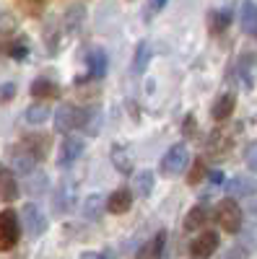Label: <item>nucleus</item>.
I'll return each mask as SVG.
<instances>
[{
  "mask_svg": "<svg viewBox=\"0 0 257 259\" xmlns=\"http://www.w3.org/2000/svg\"><path fill=\"white\" fill-rule=\"evenodd\" d=\"M166 6V0H151V3H148V8H145V18H151L156 11H161Z\"/></svg>",
  "mask_w": 257,
  "mask_h": 259,
  "instance_id": "obj_35",
  "label": "nucleus"
},
{
  "mask_svg": "<svg viewBox=\"0 0 257 259\" xmlns=\"http://www.w3.org/2000/svg\"><path fill=\"white\" fill-rule=\"evenodd\" d=\"M130 207H133V192L125 187L106 197V212H112V215H125Z\"/></svg>",
  "mask_w": 257,
  "mask_h": 259,
  "instance_id": "obj_13",
  "label": "nucleus"
},
{
  "mask_svg": "<svg viewBox=\"0 0 257 259\" xmlns=\"http://www.w3.org/2000/svg\"><path fill=\"white\" fill-rule=\"evenodd\" d=\"M148 62H151V45H148V41H140L138 50H135L133 70H135V73H143V70L148 68Z\"/></svg>",
  "mask_w": 257,
  "mask_h": 259,
  "instance_id": "obj_26",
  "label": "nucleus"
},
{
  "mask_svg": "<svg viewBox=\"0 0 257 259\" xmlns=\"http://www.w3.org/2000/svg\"><path fill=\"white\" fill-rule=\"evenodd\" d=\"M104 210H106V200L101 197V194H91V197L83 202V215L89 221H99Z\"/></svg>",
  "mask_w": 257,
  "mask_h": 259,
  "instance_id": "obj_22",
  "label": "nucleus"
},
{
  "mask_svg": "<svg viewBox=\"0 0 257 259\" xmlns=\"http://www.w3.org/2000/svg\"><path fill=\"white\" fill-rule=\"evenodd\" d=\"M76 197H78V187H76L70 179H65V182L57 184V189H55V202H52V205H55L57 212H68V210H73Z\"/></svg>",
  "mask_w": 257,
  "mask_h": 259,
  "instance_id": "obj_8",
  "label": "nucleus"
},
{
  "mask_svg": "<svg viewBox=\"0 0 257 259\" xmlns=\"http://www.w3.org/2000/svg\"><path fill=\"white\" fill-rule=\"evenodd\" d=\"M16 94V85L13 83H8V85H3L0 89V101H11V96Z\"/></svg>",
  "mask_w": 257,
  "mask_h": 259,
  "instance_id": "obj_36",
  "label": "nucleus"
},
{
  "mask_svg": "<svg viewBox=\"0 0 257 259\" xmlns=\"http://www.w3.org/2000/svg\"><path fill=\"white\" fill-rule=\"evenodd\" d=\"M29 189H31V192H42V189H47V177H45V174H36V177L31 179Z\"/></svg>",
  "mask_w": 257,
  "mask_h": 259,
  "instance_id": "obj_33",
  "label": "nucleus"
},
{
  "mask_svg": "<svg viewBox=\"0 0 257 259\" xmlns=\"http://www.w3.org/2000/svg\"><path fill=\"white\" fill-rule=\"evenodd\" d=\"M239 26L244 34H257V6L252 0H244L239 11Z\"/></svg>",
  "mask_w": 257,
  "mask_h": 259,
  "instance_id": "obj_19",
  "label": "nucleus"
},
{
  "mask_svg": "<svg viewBox=\"0 0 257 259\" xmlns=\"http://www.w3.org/2000/svg\"><path fill=\"white\" fill-rule=\"evenodd\" d=\"M210 221V207L205 202H198L187 215H185V231H200Z\"/></svg>",
  "mask_w": 257,
  "mask_h": 259,
  "instance_id": "obj_16",
  "label": "nucleus"
},
{
  "mask_svg": "<svg viewBox=\"0 0 257 259\" xmlns=\"http://www.w3.org/2000/svg\"><path fill=\"white\" fill-rule=\"evenodd\" d=\"M182 135L187 138V140H192L198 135V124H195V114H187L185 117V124H182Z\"/></svg>",
  "mask_w": 257,
  "mask_h": 259,
  "instance_id": "obj_30",
  "label": "nucleus"
},
{
  "mask_svg": "<svg viewBox=\"0 0 257 259\" xmlns=\"http://www.w3.org/2000/svg\"><path fill=\"white\" fill-rule=\"evenodd\" d=\"M21 221H24V228H26V233L31 236V239H39V236L47 231L45 212H42L39 205H34V202L24 205V210H21Z\"/></svg>",
  "mask_w": 257,
  "mask_h": 259,
  "instance_id": "obj_5",
  "label": "nucleus"
},
{
  "mask_svg": "<svg viewBox=\"0 0 257 259\" xmlns=\"http://www.w3.org/2000/svg\"><path fill=\"white\" fill-rule=\"evenodd\" d=\"M8 161H11L13 171H18V174H31L34 163H36V158L29 153L24 145H11L8 148Z\"/></svg>",
  "mask_w": 257,
  "mask_h": 259,
  "instance_id": "obj_11",
  "label": "nucleus"
},
{
  "mask_svg": "<svg viewBox=\"0 0 257 259\" xmlns=\"http://www.w3.org/2000/svg\"><path fill=\"white\" fill-rule=\"evenodd\" d=\"M218 249V233L216 231H203L195 241L190 244L192 259H208L210 254H216Z\"/></svg>",
  "mask_w": 257,
  "mask_h": 259,
  "instance_id": "obj_7",
  "label": "nucleus"
},
{
  "mask_svg": "<svg viewBox=\"0 0 257 259\" xmlns=\"http://www.w3.org/2000/svg\"><path fill=\"white\" fill-rule=\"evenodd\" d=\"M224 259H249V246H244V244L231 246V249L226 251V256H224Z\"/></svg>",
  "mask_w": 257,
  "mask_h": 259,
  "instance_id": "obj_31",
  "label": "nucleus"
},
{
  "mask_svg": "<svg viewBox=\"0 0 257 259\" xmlns=\"http://www.w3.org/2000/svg\"><path fill=\"white\" fill-rule=\"evenodd\" d=\"M216 223L226 231V233H239L244 226V212L234 200H221L216 207Z\"/></svg>",
  "mask_w": 257,
  "mask_h": 259,
  "instance_id": "obj_3",
  "label": "nucleus"
},
{
  "mask_svg": "<svg viewBox=\"0 0 257 259\" xmlns=\"http://www.w3.org/2000/svg\"><path fill=\"white\" fill-rule=\"evenodd\" d=\"M112 163L120 174L130 177L133 168H135V156H133V148L125 145V143H115L112 145Z\"/></svg>",
  "mask_w": 257,
  "mask_h": 259,
  "instance_id": "obj_9",
  "label": "nucleus"
},
{
  "mask_svg": "<svg viewBox=\"0 0 257 259\" xmlns=\"http://www.w3.org/2000/svg\"><path fill=\"white\" fill-rule=\"evenodd\" d=\"M226 192L231 197H254L257 194V182L252 177H234L226 182Z\"/></svg>",
  "mask_w": 257,
  "mask_h": 259,
  "instance_id": "obj_15",
  "label": "nucleus"
},
{
  "mask_svg": "<svg viewBox=\"0 0 257 259\" xmlns=\"http://www.w3.org/2000/svg\"><path fill=\"white\" fill-rule=\"evenodd\" d=\"M247 166H249L252 171H257V143H252V145L247 148Z\"/></svg>",
  "mask_w": 257,
  "mask_h": 259,
  "instance_id": "obj_34",
  "label": "nucleus"
},
{
  "mask_svg": "<svg viewBox=\"0 0 257 259\" xmlns=\"http://www.w3.org/2000/svg\"><path fill=\"white\" fill-rule=\"evenodd\" d=\"M229 24H231V13L229 11H210L208 13V29H210L213 36L224 34L229 29Z\"/></svg>",
  "mask_w": 257,
  "mask_h": 259,
  "instance_id": "obj_21",
  "label": "nucleus"
},
{
  "mask_svg": "<svg viewBox=\"0 0 257 259\" xmlns=\"http://www.w3.org/2000/svg\"><path fill=\"white\" fill-rule=\"evenodd\" d=\"M205 179H210L213 184H224V171H208Z\"/></svg>",
  "mask_w": 257,
  "mask_h": 259,
  "instance_id": "obj_37",
  "label": "nucleus"
},
{
  "mask_svg": "<svg viewBox=\"0 0 257 259\" xmlns=\"http://www.w3.org/2000/svg\"><path fill=\"white\" fill-rule=\"evenodd\" d=\"M21 145H24L36 161H42V158L50 153V138H47V135H26Z\"/></svg>",
  "mask_w": 257,
  "mask_h": 259,
  "instance_id": "obj_18",
  "label": "nucleus"
},
{
  "mask_svg": "<svg viewBox=\"0 0 257 259\" xmlns=\"http://www.w3.org/2000/svg\"><path fill=\"white\" fill-rule=\"evenodd\" d=\"M86 65H89V70H86V75H81L78 80H101L106 75V52L91 50L86 55Z\"/></svg>",
  "mask_w": 257,
  "mask_h": 259,
  "instance_id": "obj_10",
  "label": "nucleus"
},
{
  "mask_svg": "<svg viewBox=\"0 0 257 259\" xmlns=\"http://www.w3.org/2000/svg\"><path fill=\"white\" fill-rule=\"evenodd\" d=\"M252 65H254V55H242V60H239V75L244 78V85L249 89L252 85Z\"/></svg>",
  "mask_w": 257,
  "mask_h": 259,
  "instance_id": "obj_29",
  "label": "nucleus"
},
{
  "mask_svg": "<svg viewBox=\"0 0 257 259\" xmlns=\"http://www.w3.org/2000/svg\"><path fill=\"white\" fill-rule=\"evenodd\" d=\"M229 148H231V138H229V135H221V133H213V135H210V140H208V150H210L213 156L226 153Z\"/></svg>",
  "mask_w": 257,
  "mask_h": 259,
  "instance_id": "obj_27",
  "label": "nucleus"
},
{
  "mask_svg": "<svg viewBox=\"0 0 257 259\" xmlns=\"http://www.w3.org/2000/svg\"><path fill=\"white\" fill-rule=\"evenodd\" d=\"M13 60H24L26 55H29V41L24 39V36H11V41L3 47Z\"/></svg>",
  "mask_w": 257,
  "mask_h": 259,
  "instance_id": "obj_25",
  "label": "nucleus"
},
{
  "mask_svg": "<svg viewBox=\"0 0 257 259\" xmlns=\"http://www.w3.org/2000/svg\"><path fill=\"white\" fill-rule=\"evenodd\" d=\"M29 91H31L34 99H57L60 96V85L55 80H50V78H36Z\"/></svg>",
  "mask_w": 257,
  "mask_h": 259,
  "instance_id": "obj_20",
  "label": "nucleus"
},
{
  "mask_svg": "<svg viewBox=\"0 0 257 259\" xmlns=\"http://www.w3.org/2000/svg\"><path fill=\"white\" fill-rule=\"evenodd\" d=\"M164 246H166V231H159L151 241H145V244L138 249L135 259H161Z\"/></svg>",
  "mask_w": 257,
  "mask_h": 259,
  "instance_id": "obj_17",
  "label": "nucleus"
},
{
  "mask_svg": "<svg viewBox=\"0 0 257 259\" xmlns=\"http://www.w3.org/2000/svg\"><path fill=\"white\" fill-rule=\"evenodd\" d=\"M52 114H50V106L47 104H31L29 109L24 112V119L29 124H42V122H47Z\"/></svg>",
  "mask_w": 257,
  "mask_h": 259,
  "instance_id": "obj_24",
  "label": "nucleus"
},
{
  "mask_svg": "<svg viewBox=\"0 0 257 259\" xmlns=\"http://www.w3.org/2000/svg\"><path fill=\"white\" fill-rule=\"evenodd\" d=\"M205 177H208V166H205V161H203V158H198L195 163H192V171H190V177H187V184L198 187Z\"/></svg>",
  "mask_w": 257,
  "mask_h": 259,
  "instance_id": "obj_28",
  "label": "nucleus"
},
{
  "mask_svg": "<svg viewBox=\"0 0 257 259\" xmlns=\"http://www.w3.org/2000/svg\"><path fill=\"white\" fill-rule=\"evenodd\" d=\"M21 239V223L13 210L0 212V251H11Z\"/></svg>",
  "mask_w": 257,
  "mask_h": 259,
  "instance_id": "obj_4",
  "label": "nucleus"
},
{
  "mask_svg": "<svg viewBox=\"0 0 257 259\" xmlns=\"http://www.w3.org/2000/svg\"><path fill=\"white\" fill-rule=\"evenodd\" d=\"M18 200V182L8 166H0V202H16Z\"/></svg>",
  "mask_w": 257,
  "mask_h": 259,
  "instance_id": "obj_12",
  "label": "nucleus"
},
{
  "mask_svg": "<svg viewBox=\"0 0 257 259\" xmlns=\"http://www.w3.org/2000/svg\"><path fill=\"white\" fill-rule=\"evenodd\" d=\"M81 259H115V251L104 249V251H83Z\"/></svg>",
  "mask_w": 257,
  "mask_h": 259,
  "instance_id": "obj_32",
  "label": "nucleus"
},
{
  "mask_svg": "<svg viewBox=\"0 0 257 259\" xmlns=\"http://www.w3.org/2000/svg\"><path fill=\"white\" fill-rule=\"evenodd\" d=\"M86 150V140L76 138V135H68L60 145V153H57V166L60 168H70Z\"/></svg>",
  "mask_w": 257,
  "mask_h": 259,
  "instance_id": "obj_6",
  "label": "nucleus"
},
{
  "mask_svg": "<svg viewBox=\"0 0 257 259\" xmlns=\"http://www.w3.org/2000/svg\"><path fill=\"white\" fill-rule=\"evenodd\" d=\"M234 109H237V96L234 94H221L210 106V117L216 122H226L234 114Z\"/></svg>",
  "mask_w": 257,
  "mask_h": 259,
  "instance_id": "obj_14",
  "label": "nucleus"
},
{
  "mask_svg": "<svg viewBox=\"0 0 257 259\" xmlns=\"http://www.w3.org/2000/svg\"><path fill=\"white\" fill-rule=\"evenodd\" d=\"M187 166H190V150H187L185 143L171 145L164 153V158L159 161V171L164 177H179Z\"/></svg>",
  "mask_w": 257,
  "mask_h": 259,
  "instance_id": "obj_2",
  "label": "nucleus"
},
{
  "mask_svg": "<svg viewBox=\"0 0 257 259\" xmlns=\"http://www.w3.org/2000/svg\"><path fill=\"white\" fill-rule=\"evenodd\" d=\"M91 119V112H86L83 106H76V104H62L60 109L55 112V130L57 133H73L78 127H86Z\"/></svg>",
  "mask_w": 257,
  "mask_h": 259,
  "instance_id": "obj_1",
  "label": "nucleus"
},
{
  "mask_svg": "<svg viewBox=\"0 0 257 259\" xmlns=\"http://www.w3.org/2000/svg\"><path fill=\"white\" fill-rule=\"evenodd\" d=\"M151 192H154V171L145 168L135 177V194L140 200H145V197H151Z\"/></svg>",
  "mask_w": 257,
  "mask_h": 259,
  "instance_id": "obj_23",
  "label": "nucleus"
}]
</instances>
